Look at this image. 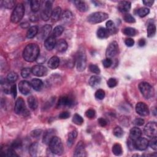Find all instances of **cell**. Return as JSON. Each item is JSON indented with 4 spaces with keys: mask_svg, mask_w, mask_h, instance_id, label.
Returning a JSON list of instances; mask_svg holds the SVG:
<instances>
[{
    "mask_svg": "<svg viewBox=\"0 0 157 157\" xmlns=\"http://www.w3.org/2000/svg\"><path fill=\"white\" fill-rule=\"evenodd\" d=\"M61 14V8L59 6L55 8L52 11V15L51 17L52 20L53 22H57L60 18Z\"/></svg>",
    "mask_w": 157,
    "mask_h": 157,
    "instance_id": "83f0119b",
    "label": "cell"
},
{
    "mask_svg": "<svg viewBox=\"0 0 157 157\" xmlns=\"http://www.w3.org/2000/svg\"><path fill=\"white\" fill-rule=\"evenodd\" d=\"M57 41L55 37L54 36H50L47 38L44 42V46L48 51H52L56 46Z\"/></svg>",
    "mask_w": 157,
    "mask_h": 157,
    "instance_id": "e0dca14e",
    "label": "cell"
},
{
    "mask_svg": "<svg viewBox=\"0 0 157 157\" xmlns=\"http://www.w3.org/2000/svg\"><path fill=\"white\" fill-rule=\"evenodd\" d=\"M60 65V59L57 56H54L49 60L48 66L52 69H55L58 67Z\"/></svg>",
    "mask_w": 157,
    "mask_h": 157,
    "instance_id": "d4e9b609",
    "label": "cell"
},
{
    "mask_svg": "<svg viewBox=\"0 0 157 157\" xmlns=\"http://www.w3.org/2000/svg\"><path fill=\"white\" fill-rule=\"evenodd\" d=\"M147 36L149 38L153 37L155 35V33H156L155 25L152 23H149L147 26Z\"/></svg>",
    "mask_w": 157,
    "mask_h": 157,
    "instance_id": "8d00e7d4",
    "label": "cell"
},
{
    "mask_svg": "<svg viewBox=\"0 0 157 157\" xmlns=\"http://www.w3.org/2000/svg\"><path fill=\"white\" fill-rule=\"evenodd\" d=\"M150 13V10L147 8H141L137 11V14L140 17H144Z\"/></svg>",
    "mask_w": 157,
    "mask_h": 157,
    "instance_id": "7bdbcfd3",
    "label": "cell"
},
{
    "mask_svg": "<svg viewBox=\"0 0 157 157\" xmlns=\"http://www.w3.org/2000/svg\"><path fill=\"white\" fill-rule=\"evenodd\" d=\"M106 29L109 33V35H114L117 32V29L112 20H108L106 22Z\"/></svg>",
    "mask_w": 157,
    "mask_h": 157,
    "instance_id": "f1b7e54d",
    "label": "cell"
},
{
    "mask_svg": "<svg viewBox=\"0 0 157 157\" xmlns=\"http://www.w3.org/2000/svg\"><path fill=\"white\" fill-rule=\"evenodd\" d=\"M49 145V150L52 153L60 155L64 151L62 141L58 137L54 136L51 140Z\"/></svg>",
    "mask_w": 157,
    "mask_h": 157,
    "instance_id": "7a4b0ae2",
    "label": "cell"
},
{
    "mask_svg": "<svg viewBox=\"0 0 157 157\" xmlns=\"http://www.w3.org/2000/svg\"><path fill=\"white\" fill-rule=\"evenodd\" d=\"M145 134L149 137H156L157 135V125L156 122H149L144 129Z\"/></svg>",
    "mask_w": 157,
    "mask_h": 157,
    "instance_id": "ba28073f",
    "label": "cell"
},
{
    "mask_svg": "<svg viewBox=\"0 0 157 157\" xmlns=\"http://www.w3.org/2000/svg\"><path fill=\"white\" fill-rule=\"evenodd\" d=\"M139 90L146 99H150L154 96L155 91L153 87L146 82H140L139 85Z\"/></svg>",
    "mask_w": 157,
    "mask_h": 157,
    "instance_id": "5b68a950",
    "label": "cell"
},
{
    "mask_svg": "<svg viewBox=\"0 0 157 157\" xmlns=\"http://www.w3.org/2000/svg\"><path fill=\"white\" fill-rule=\"evenodd\" d=\"M25 14V7L23 4H18L14 9L11 14V20L14 23H19Z\"/></svg>",
    "mask_w": 157,
    "mask_h": 157,
    "instance_id": "277c9868",
    "label": "cell"
},
{
    "mask_svg": "<svg viewBox=\"0 0 157 157\" xmlns=\"http://www.w3.org/2000/svg\"><path fill=\"white\" fill-rule=\"evenodd\" d=\"M131 6V3L130 2H120L118 5L119 10L122 12H128Z\"/></svg>",
    "mask_w": 157,
    "mask_h": 157,
    "instance_id": "603a6c76",
    "label": "cell"
},
{
    "mask_svg": "<svg viewBox=\"0 0 157 157\" xmlns=\"http://www.w3.org/2000/svg\"><path fill=\"white\" fill-rule=\"evenodd\" d=\"M1 155L7 156H18V155L16 154L14 149L11 146L2 147L1 150Z\"/></svg>",
    "mask_w": 157,
    "mask_h": 157,
    "instance_id": "ffe728a7",
    "label": "cell"
},
{
    "mask_svg": "<svg viewBox=\"0 0 157 157\" xmlns=\"http://www.w3.org/2000/svg\"><path fill=\"white\" fill-rule=\"evenodd\" d=\"M114 134L117 137H121L123 135V131L120 127H116L114 130Z\"/></svg>",
    "mask_w": 157,
    "mask_h": 157,
    "instance_id": "7dc6e473",
    "label": "cell"
},
{
    "mask_svg": "<svg viewBox=\"0 0 157 157\" xmlns=\"http://www.w3.org/2000/svg\"><path fill=\"white\" fill-rule=\"evenodd\" d=\"M39 144L37 143L31 144L29 148V153L31 156H36L38 152Z\"/></svg>",
    "mask_w": 157,
    "mask_h": 157,
    "instance_id": "e575fe53",
    "label": "cell"
},
{
    "mask_svg": "<svg viewBox=\"0 0 157 157\" xmlns=\"http://www.w3.org/2000/svg\"><path fill=\"white\" fill-rule=\"evenodd\" d=\"M74 3L77 8V9L81 12H86L88 9V6L87 4L83 1H75Z\"/></svg>",
    "mask_w": 157,
    "mask_h": 157,
    "instance_id": "4316f807",
    "label": "cell"
},
{
    "mask_svg": "<svg viewBox=\"0 0 157 157\" xmlns=\"http://www.w3.org/2000/svg\"><path fill=\"white\" fill-rule=\"evenodd\" d=\"M75 61L77 71L80 72L84 71L87 66V58L85 51L83 49H78L76 55Z\"/></svg>",
    "mask_w": 157,
    "mask_h": 157,
    "instance_id": "3957f363",
    "label": "cell"
},
{
    "mask_svg": "<svg viewBox=\"0 0 157 157\" xmlns=\"http://www.w3.org/2000/svg\"><path fill=\"white\" fill-rule=\"evenodd\" d=\"M26 111V106L22 98H19L15 102L14 107V112L17 114H23Z\"/></svg>",
    "mask_w": 157,
    "mask_h": 157,
    "instance_id": "8fae6325",
    "label": "cell"
},
{
    "mask_svg": "<svg viewBox=\"0 0 157 157\" xmlns=\"http://www.w3.org/2000/svg\"><path fill=\"white\" fill-rule=\"evenodd\" d=\"M136 111L140 116L145 117L149 114V109L147 105L143 102L138 103L136 106Z\"/></svg>",
    "mask_w": 157,
    "mask_h": 157,
    "instance_id": "30bf717a",
    "label": "cell"
},
{
    "mask_svg": "<svg viewBox=\"0 0 157 157\" xmlns=\"http://www.w3.org/2000/svg\"><path fill=\"white\" fill-rule=\"evenodd\" d=\"M109 35V33L108 32V31L107 29L103 28V27H100L98 28L97 31V36L100 39H105L107 38Z\"/></svg>",
    "mask_w": 157,
    "mask_h": 157,
    "instance_id": "d6a6232c",
    "label": "cell"
},
{
    "mask_svg": "<svg viewBox=\"0 0 157 157\" xmlns=\"http://www.w3.org/2000/svg\"><path fill=\"white\" fill-rule=\"evenodd\" d=\"M69 117H70V114L69 112H67V111L61 112L58 116L59 119H67Z\"/></svg>",
    "mask_w": 157,
    "mask_h": 157,
    "instance_id": "94428289",
    "label": "cell"
},
{
    "mask_svg": "<svg viewBox=\"0 0 157 157\" xmlns=\"http://www.w3.org/2000/svg\"><path fill=\"white\" fill-rule=\"evenodd\" d=\"M31 84L33 88L36 91H40L44 85L42 81L39 79V78H34V79L31 81Z\"/></svg>",
    "mask_w": 157,
    "mask_h": 157,
    "instance_id": "f546056e",
    "label": "cell"
},
{
    "mask_svg": "<svg viewBox=\"0 0 157 157\" xmlns=\"http://www.w3.org/2000/svg\"><path fill=\"white\" fill-rule=\"evenodd\" d=\"M38 33V28L36 26H33L30 27L26 33V37L28 39H32L35 38Z\"/></svg>",
    "mask_w": 157,
    "mask_h": 157,
    "instance_id": "4dcf8cb0",
    "label": "cell"
},
{
    "mask_svg": "<svg viewBox=\"0 0 157 157\" xmlns=\"http://www.w3.org/2000/svg\"><path fill=\"white\" fill-rule=\"evenodd\" d=\"M11 93L14 98H15L17 96V87L15 84H13L11 87Z\"/></svg>",
    "mask_w": 157,
    "mask_h": 157,
    "instance_id": "91938a15",
    "label": "cell"
},
{
    "mask_svg": "<svg viewBox=\"0 0 157 157\" xmlns=\"http://www.w3.org/2000/svg\"><path fill=\"white\" fill-rule=\"evenodd\" d=\"M85 115L87 117L91 119H94L96 115V112L95 110H93L92 109H90L86 111L85 112Z\"/></svg>",
    "mask_w": 157,
    "mask_h": 157,
    "instance_id": "f907efd6",
    "label": "cell"
},
{
    "mask_svg": "<svg viewBox=\"0 0 157 157\" xmlns=\"http://www.w3.org/2000/svg\"><path fill=\"white\" fill-rule=\"evenodd\" d=\"M119 52V45L116 41H113L109 44L106 50V57L111 58L115 57Z\"/></svg>",
    "mask_w": 157,
    "mask_h": 157,
    "instance_id": "9c48e42d",
    "label": "cell"
},
{
    "mask_svg": "<svg viewBox=\"0 0 157 157\" xmlns=\"http://www.w3.org/2000/svg\"><path fill=\"white\" fill-rule=\"evenodd\" d=\"M63 31H64V28L62 26H61V25L57 26L53 30L52 36H54L55 38L60 36L63 33Z\"/></svg>",
    "mask_w": 157,
    "mask_h": 157,
    "instance_id": "60d3db41",
    "label": "cell"
},
{
    "mask_svg": "<svg viewBox=\"0 0 157 157\" xmlns=\"http://www.w3.org/2000/svg\"><path fill=\"white\" fill-rule=\"evenodd\" d=\"M52 26L50 25H45L41 29L38 35V38L43 39L49 37V34L51 32Z\"/></svg>",
    "mask_w": 157,
    "mask_h": 157,
    "instance_id": "ac0fdd59",
    "label": "cell"
},
{
    "mask_svg": "<svg viewBox=\"0 0 157 157\" xmlns=\"http://www.w3.org/2000/svg\"><path fill=\"white\" fill-rule=\"evenodd\" d=\"M56 49L60 52H64L68 49V43L64 39H60L57 42Z\"/></svg>",
    "mask_w": 157,
    "mask_h": 157,
    "instance_id": "44dd1931",
    "label": "cell"
},
{
    "mask_svg": "<svg viewBox=\"0 0 157 157\" xmlns=\"http://www.w3.org/2000/svg\"><path fill=\"white\" fill-rule=\"evenodd\" d=\"M123 33L124 35L129 36H134L136 34V30L131 27H127L123 29Z\"/></svg>",
    "mask_w": 157,
    "mask_h": 157,
    "instance_id": "f35d334b",
    "label": "cell"
},
{
    "mask_svg": "<svg viewBox=\"0 0 157 157\" xmlns=\"http://www.w3.org/2000/svg\"><path fill=\"white\" fill-rule=\"evenodd\" d=\"M18 79V75L17 73L12 72L7 76V81L9 83H14Z\"/></svg>",
    "mask_w": 157,
    "mask_h": 157,
    "instance_id": "b9f144b4",
    "label": "cell"
},
{
    "mask_svg": "<svg viewBox=\"0 0 157 157\" xmlns=\"http://www.w3.org/2000/svg\"><path fill=\"white\" fill-rule=\"evenodd\" d=\"M105 97V91L103 90L100 89L95 93V98L99 100H102Z\"/></svg>",
    "mask_w": 157,
    "mask_h": 157,
    "instance_id": "bcb514c9",
    "label": "cell"
},
{
    "mask_svg": "<svg viewBox=\"0 0 157 157\" xmlns=\"http://www.w3.org/2000/svg\"><path fill=\"white\" fill-rule=\"evenodd\" d=\"M42 133V131L41 130H35L31 132V136L35 138H38L41 136Z\"/></svg>",
    "mask_w": 157,
    "mask_h": 157,
    "instance_id": "6f0895ef",
    "label": "cell"
},
{
    "mask_svg": "<svg viewBox=\"0 0 157 157\" xmlns=\"http://www.w3.org/2000/svg\"><path fill=\"white\" fill-rule=\"evenodd\" d=\"M77 131L76 130H73L69 133L68 140H67V145L69 147L72 146L77 138Z\"/></svg>",
    "mask_w": 157,
    "mask_h": 157,
    "instance_id": "484cf974",
    "label": "cell"
},
{
    "mask_svg": "<svg viewBox=\"0 0 157 157\" xmlns=\"http://www.w3.org/2000/svg\"><path fill=\"white\" fill-rule=\"evenodd\" d=\"M103 66H104L105 68H106L111 67V66H112V60L111 58H107L106 59H105L104 60H103Z\"/></svg>",
    "mask_w": 157,
    "mask_h": 157,
    "instance_id": "db71d44e",
    "label": "cell"
},
{
    "mask_svg": "<svg viewBox=\"0 0 157 157\" xmlns=\"http://www.w3.org/2000/svg\"><path fill=\"white\" fill-rule=\"evenodd\" d=\"M15 2L13 0H5V1H2L1 2V5L2 6L6 9H11L13 8L15 6Z\"/></svg>",
    "mask_w": 157,
    "mask_h": 157,
    "instance_id": "ab89813d",
    "label": "cell"
},
{
    "mask_svg": "<svg viewBox=\"0 0 157 157\" xmlns=\"http://www.w3.org/2000/svg\"><path fill=\"white\" fill-rule=\"evenodd\" d=\"M149 141L144 137H139L134 141L135 148L139 150H145L149 146Z\"/></svg>",
    "mask_w": 157,
    "mask_h": 157,
    "instance_id": "7c38bea8",
    "label": "cell"
},
{
    "mask_svg": "<svg viewBox=\"0 0 157 157\" xmlns=\"http://www.w3.org/2000/svg\"><path fill=\"white\" fill-rule=\"evenodd\" d=\"M31 87H32V86H31V83L26 81H22L19 84V90L20 93L24 95H26L29 93L31 90Z\"/></svg>",
    "mask_w": 157,
    "mask_h": 157,
    "instance_id": "5bb4252c",
    "label": "cell"
},
{
    "mask_svg": "<svg viewBox=\"0 0 157 157\" xmlns=\"http://www.w3.org/2000/svg\"><path fill=\"white\" fill-rule=\"evenodd\" d=\"M89 69L90 71L93 72V73H95V74H100V69L99 68V67L96 65H94V64H91L89 66Z\"/></svg>",
    "mask_w": 157,
    "mask_h": 157,
    "instance_id": "681fc988",
    "label": "cell"
},
{
    "mask_svg": "<svg viewBox=\"0 0 157 157\" xmlns=\"http://www.w3.org/2000/svg\"><path fill=\"white\" fill-rule=\"evenodd\" d=\"M143 3L145 6L150 7L154 3V1H143Z\"/></svg>",
    "mask_w": 157,
    "mask_h": 157,
    "instance_id": "e7e4bbea",
    "label": "cell"
},
{
    "mask_svg": "<svg viewBox=\"0 0 157 157\" xmlns=\"http://www.w3.org/2000/svg\"><path fill=\"white\" fill-rule=\"evenodd\" d=\"M125 44H126L127 46L131 48V47H133L134 45V41L132 38H127V39H125Z\"/></svg>",
    "mask_w": 157,
    "mask_h": 157,
    "instance_id": "6125c7cd",
    "label": "cell"
},
{
    "mask_svg": "<svg viewBox=\"0 0 157 157\" xmlns=\"http://www.w3.org/2000/svg\"><path fill=\"white\" fill-rule=\"evenodd\" d=\"M112 152L116 156H120L123 153L122 146L120 144H115L112 147Z\"/></svg>",
    "mask_w": 157,
    "mask_h": 157,
    "instance_id": "74e56055",
    "label": "cell"
},
{
    "mask_svg": "<svg viewBox=\"0 0 157 157\" xmlns=\"http://www.w3.org/2000/svg\"><path fill=\"white\" fill-rule=\"evenodd\" d=\"M41 6V2L38 0H33V1L30 2V7L31 9L33 12H37Z\"/></svg>",
    "mask_w": 157,
    "mask_h": 157,
    "instance_id": "d590c367",
    "label": "cell"
},
{
    "mask_svg": "<svg viewBox=\"0 0 157 157\" xmlns=\"http://www.w3.org/2000/svg\"><path fill=\"white\" fill-rule=\"evenodd\" d=\"M52 2L51 1L45 2L41 17L44 21H48L51 17L52 13Z\"/></svg>",
    "mask_w": 157,
    "mask_h": 157,
    "instance_id": "52a82bcc",
    "label": "cell"
},
{
    "mask_svg": "<svg viewBox=\"0 0 157 157\" xmlns=\"http://www.w3.org/2000/svg\"><path fill=\"white\" fill-rule=\"evenodd\" d=\"M98 124L102 127H106L107 124V122L106 121V120L103 118H100L98 120Z\"/></svg>",
    "mask_w": 157,
    "mask_h": 157,
    "instance_id": "be15d7a7",
    "label": "cell"
},
{
    "mask_svg": "<svg viewBox=\"0 0 157 157\" xmlns=\"http://www.w3.org/2000/svg\"><path fill=\"white\" fill-rule=\"evenodd\" d=\"M72 122L74 124L77 125H81L84 123V119L83 118L78 114H74L72 118Z\"/></svg>",
    "mask_w": 157,
    "mask_h": 157,
    "instance_id": "ee69618b",
    "label": "cell"
},
{
    "mask_svg": "<svg viewBox=\"0 0 157 157\" xmlns=\"http://www.w3.org/2000/svg\"><path fill=\"white\" fill-rule=\"evenodd\" d=\"M73 14L72 13L69 11H65L62 15V20L66 23H70L73 20Z\"/></svg>",
    "mask_w": 157,
    "mask_h": 157,
    "instance_id": "cb8c5ba5",
    "label": "cell"
},
{
    "mask_svg": "<svg viewBox=\"0 0 157 157\" xmlns=\"http://www.w3.org/2000/svg\"><path fill=\"white\" fill-rule=\"evenodd\" d=\"M138 44L140 47H144L146 44V41L144 39H140L138 42Z\"/></svg>",
    "mask_w": 157,
    "mask_h": 157,
    "instance_id": "03108f58",
    "label": "cell"
},
{
    "mask_svg": "<svg viewBox=\"0 0 157 157\" xmlns=\"http://www.w3.org/2000/svg\"><path fill=\"white\" fill-rule=\"evenodd\" d=\"M31 72H32L33 75L37 77H42L48 73V69L44 66L39 65L34 66L31 69Z\"/></svg>",
    "mask_w": 157,
    "mask_h": 157,
    "instance_id": "4fadbf2b",
    "label": "cell"
},
{
    "mask_svg": "<svg viewBox=\"0 0 157 157\" xmlns=\"http://www.w3.org/2000/svg\"><path fill=\"white\" fill-rule=\"evenodd\" d=\"M58 107H71L74 105V101L73 100L68 97L64 96L61 97L58 102Z\"/></svg>",
    "mask_w": 157,
    "mask_h": 157,
    "instance_id": "2e32d148",
    "label": "cell"
},
{
    "mask_svg": "<svg viewBox=\"0 0 157 157\" xmlns=\"http://www.w3.org/2000/svg\"><path fill=\"white\" fill-rule=\"evenodd\" d=\"M55 131L53 129H50L45 131L43 136V143L45 144H49L52 139L55 136Z\"/></svg>",
    "mask_w": 157,
    "mask_h": 157,
    "instance_id": "d6986e66",
    "label": "cell"
},
{
    "mask_svg": "<svg viewBox=\"0 0 157 157\" xmlns=\"http://www.w3.org/2000/svg\"><path fill=\"white\" fill-rule=\"evenodd\" d=\"M31 73H32V72H31V69L29 68H25L22 69V70L21 71V75L23 78L29 77L31 75Z\"/></svg>",
    "mask_w": 157,
    "mask_h": 157,
    "instance_id": "f6af8a7d",
    "label": "cell"
},
{
    "mask_svg": "<svg viewBox=\"0 0 157 157\" xmlns=\"http://www.w3.org/2000/svg\"><path fill=\"white\" fill-rule=\"evenodd\" d=\"M145 121L144 119H140V118H137L133 121L134 125H136V126H143L144 124Z\"/></svg>",
    "mask_w": 157,
    "mask_h": 157,
    "instance_id": "11a10c76",
    "label": "cell"
},
{
    "mask_svg": "<svg viewBox=\"0 0 157 157\" xmlns=\"http://www.w3.org/2000/svg\"><path fill=\"white\" fill-rule=\"evenodd\" d=\"M117 81L115 78H110L107 81V85L110 88H114L117 85Z\"/></svg>",
    "mask_w": 157,
    "mask_h": 157,
    "instance_id": "f5cc1de1",
    "label": "cell"
},
{
    "mask_svg": "<svg viewBox=\"0 0 157 157\" xmlns=\"http://www.w3.org/2000/svg\"><path fill=\"white\" fill-rule=\"evenodd\" d=\"M124 20L126 22L130 23H133L136 22L135 19L130 14H127L125 15Z\"/></svg>",
    "mask_w": 157,
    "mask_h": 157,
    "instance_id": "c3c4849f",
    "label": "cell"
},
{
    "mask_svg": "<svg viewBox=\"0 0 157 157\" xmlns=\"http://www.w3.org/2000/svg\"><path fill=\"white\" fill-rule=\"evenodd\" d=\"M149 145L150 147L154 150H156L157 149V139L156 137H152V139L149 142Z\"/></svg>",
    "mask_w": 157,
    "mask_h": 157,
    "instance_id": "816d5d0a",
    "label": "cell"
},
{
    "mask_svg": "<svg viewBox=\"0 0 157 157\" xmlns=\"http://www.w3.org/2000/svg\"><path fill=\"white\" fill-rule=\"evenodd\" d=\"M22 146V143L21 141L19 140H15L14 142L12 144L11 147L14 149H19Z\"/></svg>",
    "mask_w": 157,
    "mask_h": 157,
    "instance_id": "680465c9",
    "label": "cell"
},
{
    "mask_svg": "<svg viewBox=\"0 0 157 157\" xmlns=\"http://www.w3.org/2000/svg\"><path fill=\"white\" fill-rule=\"evenodd\" d=\"M86 155H87V154H86L84 144L83 142H82V141H80V142L77 144V146L75 147L74 156L84 157V156H85Z\"/></svg>",
    "mask_w": 157,
    "mask_h": 157,
    "instance_id": "9a60e30c",
    "label": "cell"
},
{
    "mask_svg": "<svg viewBox=\"0 0 157 157\" xmlns=\"http://www.w3.org/2000/svg\"><path fill=\"white\" fill-rule=\"evenodd\" d=\"M28 104L31 110H36L38 106V100L34 96H31L28 98Z\"/></svg>",
    "mask_w": 157,
    "mask_h": 157,
    "instance_id": "1f68e13d",
    "label": "cell"
},
{
    "mask_svg": "<svg viewBox=\"0 0 157 157\" xmlns=\"http://www.w3.org/2000/svg\"><path fill=\"white\" fill-rule=\"evenodd\" d=\"M142 131L137 127H134L130 130V138L133 140H137L138 138L141 137Z\"/></svg>",
    "mask_w": 157,
    "mask_h": 157,
    "instance_id": "7402d4cb",
    "label": "cell"
},
{
    "mask_svg": "<svg viewBox=\"0 0 157 157\" xmlns=\"http://www.w3.org/2000/svg\"><path fill=\"white\" fill-rule=\"evenodd\" d=\"M127 145L130 150H133L136 149L135 148V144H134V140H132L131 139H129L127 141Z\"/></svg>",
    "mask_w": 157,
    "mask_h": 157,
    "instance_id": "9f6ffc18",
    "label": "cell"
},
{
    "mask_svg": "<svg viewBox=\"0 0 157 157\" xmlns=\"http://www.w3.org/2000/svg\"><path fill=\"white\" fill-rule=\"evenodd\" d=\"M40 53L39 47L34 43L28 44L23 52V57L24 60L28 62H33L36 60Z\"/></svg>",
    "mask_w": 157,
    "mask_h": 157,
    "instance_id": "6da1fadb",
    "label": "cell"
},
{
    "mask_svg": "<svg viewBox=\"0 0 157 157\" xmlns=\"http://www.w3.org/2000/svg\"><path fill=\"white\" fill-rule=\"evenodd\" d=\"M101 78L98 75H93L89 79V84L93 87H95L101 82Z\"/></svg>",
    "mask_w": 157,
    "mask_h": 157,
    "instance_id": "836d02e7",
    "label": "cell"
},
{
    "mask_svg": "<svg viewBox=\"0 0 157 157\" xmlns=\"http://www.w3.org/2000/svg\"><path fill=\"white\" fill-rule=\"evenodd\" d=\"M109 18L107 14L102 12H97L90 14L87 18V20L91 24H96L103 22Z\"/></svg>",
    "mask_w": 157,
    "mask_h": 157,
    "instance_id": "8992f818",
    "label": "cell"
}]
</instances>
